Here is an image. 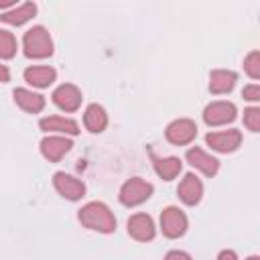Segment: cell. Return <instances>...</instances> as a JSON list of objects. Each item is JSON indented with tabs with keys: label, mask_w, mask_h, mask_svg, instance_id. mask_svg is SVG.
I'll use <instances>...</instances> for the list:
<instances>
[{
	"label": "cell",
	"mask_w": 260,
	"mask_h": 260,
	"mask_svg": "<svg viewBox=\"0 0 260 260\" xmlns=\"http://www.w3.org/2000/svg\"><path fill=\"white\" fill-rule=\"evenodd\" d=\"M79 221L89 228V230H98L104 234H110L116 230V219L112 215V211L104 205V203H87L85 207L79 209Z\"/></svg>",
	"instance_id": "obj_1"
},
{
	"label": "cell",
	"mask_w": 260,
	"mask_h": 260,
	"mask_svg": "<svg viewBox=\"0 0 260 260\" xmlns=\"http://www.w3.org/2000/svg\"><path fill=\"white\" fill-rule=\"evenodd\" d=\"M24 53L26 57H49L53 53V41L43 26H32L24 35Z\"/></svg>",
	"instance_id": "obj_2"
},
{
	"label": "cell",
	"mask_w": 260,
	"mask_h": 260,
	"mask_svg": "<svg viewBox=\"0 0 260 260\" xmlns=\"http://www.w3.org/2000/svg\"><path fill=\"white\" fill-rule=\"evenodd\" d=\"M150 195H152V185L138 177L126 181L124 187L120 189V201L124 205H138V203L146 201Z\"/></svg>",
	"instance_id": "obj_3"
},
{
	"label": "cell",
	"mask_w": 260,
	"mask_h": 260,
	"mask_svg": "<svg viewBox=\"0 0 260 260\" xmlns=\"http://www.w3.org/2000/svg\"><path fill=\"white\" fill-rule=\"evenodd\" d=\"M160 228H162V234L167 238H179L187 230V217H185V213L181 209L167 207L160 213Z\"/></svg>",
	"instance_id": "obj_4"
},
{
	"label": "cell",
	"mask_w": 260,
	"mask_h": 260,
	"mask_svg": "<svg viewBox=\"0 0 260 260\" xmlns=\"http://www.w3.org/2000/svg\"><path fill=\"white\" fill-rule=\"evenodd\" d=\"M236 118V106L230 102H213L205 108L203 112V120L209 126H219V124H228Z\"/></svg>",
	"instance_id": "obj_5"
},
{
	"label": "cell",
	"mask_w": 260,
	"mask_h": 260,
	"mask_svg": "<svg viewBox=\"0 0 260 260\" xmlns=\"http://www.w3.org/2000/svg\"><path fill=\"white\" fill-rule=\"evenodd\" d=\"M167 140L173 144H187L195 138L197 134V126L191 120H175L167 126Z\"/></svg>",
	"instance_id": "obj_6"
},
{
	"label": "cell",
	"mask_w": 260,
	"mask_h": 260,
	"mask_svg": "<svg viewBox=\"0 0 260 260\" xmlns=\"http://www.w3.org/2000/svg\"><path fill=\"white\" fill-rule=\"evenodd\" d=\"M207 144L217 152H232L240 146L242 134L240 130H228V132H211L205 136Z\"/></svg>",
	"instance_id": "obj_7"
},
{
	"label": "cell",
	"mask_w": 260,
	"mask_h": 260,
	"mask_svg": "<svg viewBox=\"0 0 260 260\" xmlns=\"http://www.w3.org/2000/svg\"><path fill=\"white\" fill-rule=\"evenodd\" d=\"M53 102H55L61 110L73 112V110H77L79 104H81V91H79L75 85H71V83H63V85H59V87L53 91Z\"/></svg>",
	"instance_id": "obj_8"
},
{
	"label": "cell",
	"mask_w": 260,
	"mask_h": 260,
	"mask_svg": "<svg viewBox=\"0 0 260 260\" xmlns=\"http://www.w3.org/2000/svg\"><path fill=\"white\" fill-rule=\"evenodd\" d=\"M53 183H55V189H57L63 197L71 199V201L83 197V193H85V185H83L81 181H77L75 177L65 175V173H55Z\"/></svg>",
	"instance_id": "obj_9"
},
{
	"label": "cell",
	"mask_w": 260,
	"mask_h": 260,
	"mask_svg": "<svg viewBox=\"0 0 260 260\" xmlns=\"http://www.w3.org/2000/svg\"><path fill=\"white\" fill-rule=\"evenodd\" d=\"M128 234L134 238V240H140V242H148L154 238V223L150 219V215L146 213H136L128 219Z\"/></svg>",
	"instance_id": "obj_10"
},
{
	"label": "cell",
	"mask_w": 260,
	"mask_h": 260,
	"mask_svg": "<svg viewBox=\"0 0 260 260\" xmlns=\"http://www.w3.org/2000/svg\"><path fill=\"white\" fill-rule=\"evenodd\" d=\"M71 140L69 138H61V136H47L41 142V152L45 154V158H49L51 162H57L65 152H69L71 148Z\"/></svg>",
	"instance_id": "obj_11"
},
{
	"label": "cell",
	"mask_w": 260,
	"mask_h": 260,
	"mask_svg": "<svg viewBox=\"0 0 260 260\" xmlns=\"http://www.w3.org/2000/svg\"><path fill=\"white\" fill-rule=\"evenodd\" d=\"M177 193H179V197H181L183 203H187V205H195V203L201 199L203 185H201V181H199L195 175L189 173V175H185V179L181 181Z\"/></svg>",
	"instance_id": "obj_12"
},
{
	"label": "cell",
	"mask_w": 260,
	"mask_h": 260,
	"mask_svg": "<svg viewBox=\"0 0 260 260\" xmlns=\"http://www.w3.org/2000/svg\"><path fill=\"white\" fill-rule=\"evenodd\" d=\"M187 160H189V165H193V167H197L201 173H205V175H215L217 173V169H219V162L213 158V156H209L207 152H203L201 148H189L187 150Z\"/></svg>",
	"instance_id": "obj_13"
},
{
	"label": "cell",
	"mask_w": 260,
	"mask_h": 260,
	"mask_svg": "<svg viewBox=\"0 0 260 260\" xmlns=\"http://www.w3.org/2000/svg\"><path fill=\"white\" fill-rule=\"evenodd\" d=\"M14 102L24 110V112H30V114H37L45 108V98L39 95V93H32L28 89H14Z\"/></svg>",
	"instance_id": "obj_14"
},
{
	"label": "cell",
	"mask_w": 260,
	"mask_h": 260,
	"mask_svg": "<svg viewBox=\"0 0 260 260\" xmlns=\"http://www.w3.org/2000/svg\"><path fill=\"white\" fill-rule=\"evenodd\" d=\"M236 73L234 71H223V69H217V71H211L209 75V89L211 93H225L230 91L234 85H236Z\"/></svg>",
	"instance_id": "obj_15"
},
{
	"label": "cell",
	"mask_w": 260,
	"mask_h": 260,
	"mask_svg": "<svg viewBox=\"0 0 260 260\" xmlns=\"http://www.w3.org/2000/svg\"><path fill=\"white\" fill-rule=\"evenodd\" d=\"M55 69L53 67H43V65H39V67H28L26 71H24V79L28 81V83H32V85H37V87H47V85H51L53 81H55Z\"/></svg>",
	"instance_id": "obj_16"
},
{
	"label": "cell",
	"mask_w": 260,
	"mask_h": 260,
	"mask_svg": "<svg viewBox=\"0 0 260 260\" xmlns=\"http://www.w3.org/2000/svg\"><path fill=\"white\" fill-rule=\"evenodd\" d=\"M41 128L47 130V132H65V134H77L79 132L77 122H73L69 118H59V116L43 118L41 120Z\"/></svg>",
	"instance_id": "obj_17"
},
{
	"label": "cell",
	"mask_w": 260,
	"mask_h": 260,
	"mask_svg": "<svg viewBox=\"0 0 260 260\" xmlns=\"http://www.w3.org/2000/svg\"><path fill=\"white\" fill-rule=\"evenodd\" d=\"M83 122H85V128L89 132H102L108 124V116L104 112L102 106L98 104H91L87 110H85V116H83Z\"/></svg>",
	"instance_id": "obj_18"
},
{
	"label": "cell",
	"mask_w": 260,
	"mask_h": 260,
	"mask_svg": "<svg viewBox=\"0 0 260 260\" xmlns=\"http://www.w3.org/2000/svg\"><path fill=\"white\" fill-rule=\"evenodd\" d=\"M35 12H37V6L32 4V2H26V4H22V6H18V8H14V10H8V12H4L2 16H0V20H4V22H8V24H24L28 18H32L35 16Z\"/></svg>",
	"instance_id": "obj_19"
},
{
	"label": "cell",
	"mask_w": 260,
	"mask_h": 260,
	"mask_svg": "<svg viewBox=\"0 0 260 260\" xmlns=\"http://www.w3.org/2000/svg\"><path fill=\"white\" fill-rule=\"evenodd\" d=\"M154 169H156V173H158L165 181H171V179H175V177L179 175V171H181V160L175 158V156H171V158H154Z\"/></svg>",
	"instance_id": "obj_20"
},
{
	"label": "cell",
	"mask_w": 260,
	"mask_h": 260,
	"mask_svg": "<svg viewBox=\"0 0 260 260\" xmlns=\"http://www.w3.org/2000/svg\"><path fill=\"white\" fill-rule=\"evenodd\" d=\"M16 53V39L10 30H2L0 28V57L2 59H10Z\"/></svg>",
	"instance_id": "obj_21"
},
{
	"label": "cell",
	"mask_w": 260,
	"mask_h": 260,
	"mask_svg": "<svg viewBox=\"0 0 260 260\" xmlns=\"http://www.w3.org/2000/svg\"><path fill=\"white\" fill-rule=\"evenodd\" d=\"M244 69H246V73H248L252 79H258V77H260V53H258V51H252V53L246 57Z\"/></svg>",
	"instance_id": "obj_22"
},
{
	"label": "cell",
	"mask_w": 260,
	"mask_h": 260,
	"mask_svg": "<svg viewBox=\"0 0 260 260\" xmlns=\"http://www.w3.org/2000/svg\"><path fill=\"white\" fill-rule=\"evenodd\" d=\"M244 124L252 130V132H258L260 130V110L258 108H248L244 112Z\"/></svg>",
	"instance_id": "obj_23"
},
{
	"label": "cell",
	"mask_w": 260,
	"mask_h": 260,
	"mask_svg": "<svg viewBox=\"0 0 260 260\" xmlns=\"http://www.w3.org/2000/svg\"><path fill=\"white\" fill-rule=\"evenodd\" d=\"M242 95H244V100L256 102V100H260V87H258L256 83H254V85H248V87H244Z\"/></svg>",
	"instance_id": "obj_24"
},
{
	"label": "cell",
	"mask_w": 260,
	"mask_h": 260,
	"mask_svg": "<svg viewBox=\"0 0 260 260\" xmlns=\"http://www.w3.org/2000/svg\"><path fill=\"white\" fill-rule=\"evenodd\" d=\"M165 260H191V256H189V254H185V252L173 250V252H169V254L165 256Z\"/></svg>",
	"instance_id": "obj_25"
},
{
	"label": "cell",
	"mask_w": 260,
	"mask_h": 260,
	"mask_svg": "<svg viewBox=\"0 0 260 260\" xmlns=\"http://www.w3.org/2000/svg\"><path fill=\"white\" fill-rule=\"evenodd\" d=\"M217 260H238V258H236V254L232 250H223V252H219Z\"/></svg>",
	"instance_id": "obj_26"
},
{
	"label": "cell",
	"mask_w": 260,
	"mask_h": 260,
	"mask_svg": "<svg viewBox=\"0 0 260 260\" xmlns=\"http://www.w3.org/2000/svg\"><path fill=\"white\" fill-rule=\"evenodd\" d=\"M8 79H10V73H8V69H6L4 65H0V81H2V83H6Z\"/></svg>",
	"instance_id": "obj_27"
},
{
	"label": "cell",
	"mask_w": 260,
	"mask_h": 260,
	"mask_svg": "<svg viewBox=\"0 0 260 260\" xmlns=\"http://www.w3.org/2000/svg\"><path fill=\"white\" fill-rule=\"evenodd\" d=\"M248 260H260V258H258V256H250Z\"/></svg>",
	"instance_id": "obj_28"
}]
</instances>
